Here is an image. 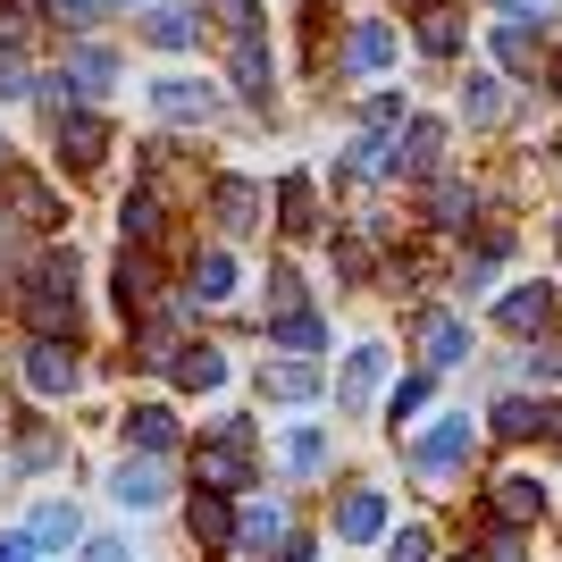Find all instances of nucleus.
<instances>
[{"label": "nucleus", "instance_id": "nucleus-36", "mask_svg": "<svg viewBox=\"0 0 562 562\" xmlns=\"http://www.w3.org/2000/svg\"><path fill=\"white\" fill-rule=\"evenodd\" d=\"M269 336H278L285 352H319V345H328V319H311V311H294V319H278Z\"/></svg>", "mask_w": 562, "mask_h": 562}, {"label": "nucleus", "instance_id": "nucleus-14", "mask_svg": "<svg viewBox=\"0 0 562 562\" xmlns=\"http://www.w3.org/2000/svg\"><path fill=\"white\" fill-rule=\"evenodd\" d=\"M378 529H386V495H378V487H352L345 504H336V538H352V546H370Z\"/></svg>", "mask_w": 562, "mask_h": 562}, {"label": "nucleus", "instance_id": "nucleus-8", "mask_svg": "<svg viewBox=\"0 0 562 562\" xmlns=\"http://www.w3.org/2000/svg\"><path fill=\"white\" fill-rule=\"evenodd\" d=\"M211 218L227 235H252L260 227V186L252 177H211Z\"/></svg>", "mask_w": 562, "mask_h": 562}, {"label": "nucleus", "instance_id": "nucleus-27", "mask_svg": "<svg viewBox=\"0 0 562 562\" xmlns=\"http://www.w3.org/2000/svg\"><path fill=\"white\" fill-rule=\"evenodd\" d=\"M470 211H479V193H470V186H437V193H428V227H446V235H462Z\"/></svg>", "mask_w": 562, "mask_h": 562}, {"label": "nucleus", "instance_id": "nucleus-52", "mask_svg": "<svg viewBox=\"0 0 562 562\" xmlns=\"http://www.w3.org/2000/svg\"><path fill=\"white\" fill-rule=\"evenodd\" d=\"M546 437H562V403H554V420H546Z\"/></svg>", "mask_w": 562, "mask_h": 562}, {"label": "nucleus", "instance_id": "nucleus-15", "mask_svg": "<svg viewBox=\"0 0 562 562\" xmlns=\"http://www.w3.org/2000/svg\"><path fill=\"white\" fill-rule=\"evenodd\" d=\"M9 211H18L25 227H59V218H68L59 202H50V186H43V177H25V168H9Z\"/></svg>", "mask_w": 562, "mask_h": 562}, {"label": "nucleus", "instance_id": "nucleus-4", "mask_svg": "<svg viewBox=\"0 0 562 562\" xmlns=\"http://www.w3.org/2000/svg\"><path fill=\"white\" fill-rule=\"evenodd\" d=\"M25 386H34L43 403L76 395V345L68 336H34V345H25Z\"/></svg>", "mask_w": 562, "mask_h": 562}, {"label": "nucleus", "instance_id": "nucleus-32", "mask_svg": "<svg viewBox=\"0 0 562 562\" xmlns=\"http://www.w3.org/2000/svg\"><path fill=\"white\" fill-rule=\"evenodd\" d=\"M462 117H470V126H504V85H495V76H470Z\"/></svg>", "mask_w": 562, "mask_h": 562}, {"label": "nucleus", "instance_id": "nucleus-17", "mask_svg": "<svg viewBox=\"0 0 562 562\" xmlns=\"http://www.w3.org/2000/svg\"><path fill=\"white\" fill-rule=\"evenodd\" d=\"M235 546H252V554L285 546V504H269V495H260V504H244V513H235Z\"/></svg>", "mask_w": 562, "mask_h": 562}, {"label": "nucleus", "instance_id": "nucleus-18", "mask_svg": "<svg viewBox=\"0 0 562 562\" xmlns=\"http://www.w3.org/2000/svg\"><path fill=\"white\" fill-rule=\"evenodd\" d=\"M437 160H446V126H437V117H420V126L403 135L395 168H403V177H437Z\"/></svg>", "mask_w": 562, "mask_h": 562}, {"label": "nucleus", "instance_id": "nucleus-42", "mask_svg": "<svg viewBox=\"0 0 562 562\" xmlns=\"http://www.w3.org/2000/svg\"><path fill=\"white\" fill-rule=\"evenodd\" d=\"M269 311H278V319H294V311H303V278H294V269H278V278H269Z\"/></svg>", "mask_w": 562, "mask_h": 562}, {"label": "nucleus", "instance_id": "nucleus-10", "mask_svg": "<svg viewBox=\"0 0 562 562\" xmlns=\"http://www.w3.org/2000/svg\"><path fill=\"white\" fill-rule=\"evenodd\" d=\"M395 59V25L386 18H352V34H345V76H378Z\"/></svg>", "mask_w": 562, "mask_h": 562}, {"label": "nucleus", "instance_id": "nucleus-53", "mask_svg": "<svg viewBox=\"0 0 562 562\" xmlns=\"http://www.w3.org/2000/svg\"><path fill=\"white\" fill-rule=\"evenodd\" d=\"M412 9H446V0H412Z\"/></svg>", "mask_w": 562, "mask_h": 562}, {"label": "nucleus", "instance_id": "nucleus-28", "mask_svg": "<svg viewBox=\"0 0 562 562\" xmlns=\"http://www.w3.org/2000/svg\"><path fill=\"white\" fill-rule=\"evenodd\" d=\"M235 93L252 101V110L269 101V50H260V43H235Z\"/></svg>", "mask_w": 562, "mask_h": 562}, {"label": "nucleus", "instance_id": "nucleus-47", "mask_svg": "<svg viewBox=\"0 0 562 562\" xmlns=\"http://www.w3.org/2000/svg\"><path fill=\"white\" fill-rule=\"evenodd\" d=\"M395 117H403V101H395V93H378L370 110H361V126H395Z\"/></svg>", "mask_w": 562, "mask_h": 562}, {"label": "nucleus", "instance_id": "nucleus-29", "mask_svg": "<svg viewBox=\"0 0 562 562\" xmlns=\"http://www.w3.org/2000/svg\"><path fill=\"white\" fill-rule=\"evenodd\" d=\"M193 294H202V303H235V260L202 252V260H193Z\"/></svg>", "mask_w": 562, "mask_h": 562}, {"label": "nucleus", "instance_id": "nucleus-41", "mask_svg": "<svg viewBox=\"0 0 562 562\" xmlns=\"http://www.w3.org/2000/svg\"><path fill=\"white\" fill-rule=\"evenodd\" d=\"M495 59H504V68H529V59H538L529 25H504V34H495Z\"/></svg>", "mask_w": 562, "mask_h": 562}, {"label": "nucleus", "instance_id": "nucleus-33", "mask_svg": "<svg viewBox=\"0 0 562 562\" xmlns=\"http://www.w3.org/2000/svg\"><path fill=\"white\" fill-rule=\"evenodd\" d=\"M420 50L428 59H453V50H462V18H453V9H428L420 18Z\"/></svg>", "mask_w": 562, "mask_h": 562}, {"label": "nucleus", "instance_id": "nucleus-13", "mask_svg": "<svg viewBox=\"0 0 562 562\" xmlns=\"http://www.w3.org/2000/svg\"><path fill=\"white\" fill-rule=\"evenodd\" d=\"M278 227L285 235H319V186H311V168H294L278 186Z\"/></svg>", "mask_w": 562, "mask_h": 562}, {"label": "nucleus", "instance_id": "nucleus-37", "mask_svg": "<svg viewBox=\"0 0 562 562\" xmlns=\"http://www.w3.org/2000/svg\"><path fill=\"white\" fill-rule=\"evenodd\" d=\"M34 9H43L50 25H68V34H85V25H101V9H110V0H34Z\"/></svg>", "mask_w": 562, "mask_h": 562}, {"label": "nucleus", "instance_id": "nucleus-7", "mask_svg": "<svg viewBox=\"0 0 562 562\" xmlns=\"http://www.w3.org/2000/svg\"><path fill=\"white\" fill-rule=\"evenodd\" d=\"M151 110H160L168 126H202V117L218 110V93H211V85H193V76H160V85H151Z\"/></svg>", "mask_w": 562, "mask_h": 562}, {"label": "nucleus", "instance_id": "nucleus-34", "mask_svg": "<svg viewBox=\"0 0 562 562\" xmlns=\"http://www.w3.org/2000/svg\"><path fill=\"white\" fill-rule=\"evenodd\" d=\"M34 546H76V504H34Z\"/></svg>", "mask_w": 562, "mask_h": 562}, {"label": "nucleus", "instance_id": "nucleus-25", "mask_svg": "<svg viewBox=\"0 0 562 562\" xmlns=\"http://www.w3.org/2000/svg\"><path fill=\"white\" fill-rule=\"evenodd\" d=\"M278 462L294 470V479H319V470H328V437H319V428H294L278 446Z\"/></svg>", "mask_w": 562, "mask_h": 562}, {"label": "nucleus", "instance_id": "nucleus-5", "mask_svg": "<svg viewBox=\"0 0 562 562\" xmlns=\"http://www.w3.org/2000/svg\"><path fill=\"white\" fill-rule=\"evenodd\" d=\"M412 345H420L428 370H453V361H470V319L462 311H420V319H412Z\"/></svg>", "mask_w": 562, "mask_h": 562}, {"label": "nucleus", "instance_id": "nucleus-46", "mask_svg": "<svg viewBox=\"0 0 562 562\" xmlns=\"http://www.w3.org/2000/svg\"><path fill=\"white\" fill-rule=\"evenodd\" d=\"M25 85H34V76H25V59H18V50H0V101H18Z\"/></svg>", "mask_w": 562, "mask_h": 562}, {"label": "nucleus", "instance_id": "nucleus-45", "mask_svg": "<svg viewBox=\"0 0 562 562\" xmlns=\"http://www.w3.org/2000/svg\"><path fill=\"white\" fill-rule=\"evenodd\" d=\"M386 562H428V529H395V546H386Z\"/></svg>", "mask_w": 562, "mask_h": 562}, {"label": "nucleus", "instance_id": "nucleus-48", "mask_svg": "<svg viewBox=\"0 0 562 562\" xmlns=\"http://www.w3.org/2000/svg\"><path fill=\"white\" fill-rule=\"evenodd\" d=\"M85 554H93V562H135V546H126V538H93Z\"/></svg>", "mask_w": 562, "mask_h": 562}, {"label": "nucleus", "instance_id": "nucleus-9", "mask_svg": "<svg viewBox=\"0 0 562 562\" xmlns=\"http://www.w3.org/2000/svg\"><path fill=\"white\" fill-rule=\"evenodd\" d=\"M110 294H117V311H126V319H143V311H151V294H160V269H151V252H117V278H110Z\"/></svg>", "mask_w": 562, "mask_h": 562}, {"label": "nucleus", "instance_id": "nucleus-40", "mask_svg": "<svg viewBox=\"0 0 562 562\" xmlns=\"http://www.w3.org/2000/svg\"><path fill=\"white\" fill-rule=\"evenodd\" d=\"M370 269H378V252L361 244V235H345V244H336V278H352V285H361Z\"/></svg>", "mask_w": 562, "mask_h": 562}, {"label": "nucleus", "instance_id": "nucleus-2", "mask_svg": "<svg viewBox=\"0 0 562 562\" xmlns=\"http://www.w3.org/2000/svg\"><path fill=\"white\" fill-rule=\"evenodd\" d=\"M76 260L59 252L50 269H34V285H25V319H34V336H68L76 328Z\"/></svg>", "mask_w": 562, "mask_h": 562}, {"label": "nucleus", "instance_id": "nucleus-1", "mask_svg": "<svg viewBox=\"0 0 562 562\" xmlns=\"http://www.w3.org/2000/svg\"><path fill=\"white\" fill-rule=\"evenodd\" d=\"M252 446H260V428L252 420H211V437L193 446V487H252Z\"/></svg>", "mask_w": 562, "mask_h": 562}, {"label": "nucleus", "instance_id": "nucleus-21", "mask_svg": "<svg viewBox=\"0 0 562 562\" xmlns=\"http://www.w3.org/2000/svg\"><path fill=\"white\" fill-rule=\"evenodd\" d=\"M126 437H135L143 453H168L177 446V412H168V403H135V412H126Z\"/></svg>", "mask_w": 562, "mask_h": 562}, {"label": "nucleus", "instance_id": "nucleus-31", "mask_svg": "<svg viewBox=\"0 0 562 562\" xmlns=\"http://www.w3.org/2000/svg\"><path fill=\"white\" fill-rule=\"evenodd\" d=\"M378 168H395V151H386V126H361V143L345 151V177H378Z\"/></svg>", "mask_w": 562, "mask_h": 562}, {"label": "nucleus", "instance_id": "nucleus-44", "mask_svg": "<svg viewBox=\"0 0 562 562\" xmlns=\"http://www.w3.org/2000/svg\"><path fill=\"white\" fill-rule=\"evenodd\" d=\"M420 403H428V378H403L395 395H386V420H403V412H420Z\"/></svg>", "mask_w": 562, "mask_h": 562}, {"label": "nucleus", "instance_id": "nucleus-11", "mask_svg": "<svg viewBox=\"0 0 562 562\" xmlns=\"http://www.w3.org/2000/svg\"><path fill=\"white\" fill-rule=\"evenodd\" d=\"M193 546H211V554H235V504H227V495H218V487H202V495H193Z\"/></svg>", "mask_w": 562, "mask_h": 562}, {"label": "nucleus", "instance_id": "nucleus-16", "mask_svg": "<svg viewBox=\"0 0 562 562\" xmlns=\"http://www.w3.org/2000/svg\"><path fill=\"white\" fill-rule=\"evenodd\" d=\"M110 495H117V504H135V513H151V504L168 495V470H160V462H117Z\"/></svg>", "mask_w": 562, "mask_h": 562}, {"label": "nucleus", "instance_id": "nucleus-38", "mask_svg": "<svg viewBox=\"0 0 562 562\" xmlns=\"http://www.w3.org/2000/svg\"><path fill=\"white\" fill-rule=\"evenodd\" d=\"M202 9L218 18V34H227V43H252V18H260L252 0H202Z\"/></svg>", "mask_w": 562, "mask_h": 562}, {"label": "nucleus", "instance_id": "nucleus-19", "mask_svg": "<svg viewBox=\"0 0 562 562\" xmlns=\"http://www.w3.org/2000/svg\"><path fill=\"white\" fill-rule=\"evenodd\" d=\"M538 513H546V487L529 470H504L495 479V520H538Z\"/></svg>", "mask_w": 562, "mask_h": 562}, {"label": "nucleus", "instance_id": "nucleus-35", "mask_svg": "<svg viewBox=\"0 0 562 562\" xmlns=\"http://www.w3.org/2000/svg\"><path fill=\"white\" fill-rule=\"evenodd\" d=\"M143 34H151L160 50H186V43H193V9H151V18H143Z\"/></svg>", "mask_w": 562, "mask_h": 562}, {"label": "nucleus", "instance_id": "nucleus-39", "mask_svg": "<svg viewBox=\"0 0 562 562\" xmlns=\"http://www.w3.org/2000/svg\"><path fill=\"white\" fill-rule=\"evenodd\" d=\"M18 462L25 470H50V462H59V428H25V437H18Z\"/></svg>", "mask_w": 562, "mask_h": 562}, {"label": "nucleus", "instance_id": "nucleus-23", "mask_svg": "<svg viewBox=\"0 0 562 562\" xmlns=\"http://www.w3.org/2000/svg\"><path fill=\"white\" fill-rule=\"evenodd\" d=\"M495 319H504L513 336H529V328H546V319H554V294H546V285H520V294H504V311H495Z\"/></svg>", "mask_w": 562, "mask_h": 562}, {"label": "nucleus", "instance_id": "nucleus-20", "mask_svg": "<svg viewBox=\"0 0 562 562\" xmlns=\"http://www.w3.org/2000/svg\"><path fill=\"white\" fill-rule=\"evenodd\" d=\"M168 378H177L186 395H211L218 378H227V361H218V345H186L177 361H168Z\"/></svg>", "mask_w": 562, "mask_h": 562}, {"label": "nucleus", "instance_id": "nucleus-51", "mask_svg": "<svg viewBox=\"0 0 562 562\" xmlns=\"http://www.w3.org/2000/svg\"><path fill=\"white\" fill-rule=\"evenodd\" d=\"M311 554H319L311 538H285V546H278V562H311Z\"/></svg>", "mask_w": 562, "mask_h": 562}, {"label": "nucleus", "instance_id": "nucleus-3", "mask_svg": "<svg viewBox=\"0 0 562 562\" xmlns=\"http://www.w3.org/2000/svg\"><path fill=\"white\" fill-rule=\"evenodd\" d=\"M470 446H479V428H470L462 412H446V420H437V428H428V437H420V446H412V470H420L428 487H446L453 470L470 462Z\"/></svg>", "mask_w": 562, "mask_h": 562}, {"label": "nucleus", "instance_id": "nucleus-24", "mask_svg": "<svg viewBox=\"0 0 562 562\" xmlns=\"http://www.w3.org/2000/svg\"><path fill=\"white\" fill-rule=\"evenodd\" d=\"M546 420H554V412H546L538 395H504L495 403V437H546Z\"/></svg>", "mask_w": 562, "mask_h": 562}, {"label": "nucleus", "instance_id": "nucleus-43", "mask_svg": "<svg viewBox=\"0 0 562 562\" xmlns=\"http://www.w3.org/2000/svg\"><path fill=\"white\" fill-rule=\"evenodd\" d=\"M520 378H538V386L562 378V345H529V352H520Z\"/></svg>", "mask_w": 562, "mask_h": 562}, {"label": "nucleus", "instance_id": "nucleus-26", "mask_svg": "<svg viewBox=\"0 0 562 562\" xmlns=\"http://www.w3.org/2000/svg\"><path fill=\"white\" fill-rule=\"evenodd\" d=\"M110 76H117V59H110L101 43H76V50H68V85H76V93H101Z\"/></svg>", "mask_w": 562, "mask_h": 562}, {"label": "nucleus", "instance_id": "nucleus-54", "mask_svg": "<svg viewBox=\"0 0 562 562\" xmlns=\"http://www.w3.org/2000/svg\"><path fill=\"white\" fill-rule=\"evenodd\" d=\"M554 93H562V68H554Z\"/></svg>", "mask_w": 562, "mask_h": 562}, {"label": "nucleus", "instance_id": "nucleus-6", "mask_svg": "<svg viewBox=\"0 0 562 562\" xmlns=\"http://www.w3.org/2000/svg\"><path fill=\"white\" fill-rule=\"evenodd\" d=\"M50 135H59V160H68V168H101V151H110V126H101L93 110L50 117Z\"/></svg>", "mask_w": 562, "mask_h": 562}, {"label": "nucleus", "instance_id": "nucleus-22", "mask_svg": "<svg viewBox=\"0 0 562 562\" xmlns=\"http://www.w3.org/2000/svg\"><path fill=\"white\" fill-rule=\"evenodd\" d=\"M260 395L269 403H311L319 395V370H311V361H278V370H260Z\"/></svg>", "mask_w": 562, "mask_h": 562}, {"label": "nucleus", "instance_id": "nucleus-49", "mask_svg": "<svg viewBox=\"0 0 562 562\" xmlns=\"http://www.w3.org/2000/svg\"><path fill=\"white\" fill-rule=\"evenodd\" d=\"M0 562H43V546L34 538H0Z\"/></svg>", "mask_w": 562, "mask_h": 562}, {"label": "nucleus", "instance_id": "nucleus-12", "mask_svg": "<svg viewBox=\"0 0 562 562\" xmlns=\"http://www.w3.org/2000/svg\"><path fill=\"white\" fill-rule=\"evenodd\" d=\"M378 386H386V352H378V345H352L336 403H345V412H370V395H378Z\"/></svg>", "mask_w": 562, "mask_h": 562}, {"label": "nucleus", "instance_id": "nucleus-50", "mask_svg": "<svg viewBox=\"0 0 562 562\" xmlns=\"http://www.w3.org/2000/svg\"><path fill=\"white\" fill-rule=\"evenodd\" d=\"M504 9H513V25H538L546 18V0H504Z\"/></svg>", "mask_w": 562, "mask_h": 562}, {"label": "nucleus", "instance_id": "nucleus-30", "mask_svg": "<svg viewBox=\"0 0 562 562\" xmlns=\"http://www.w3.org/2000/svg\"><path fill=\"white\" fill-rule=\"evenodd\" d=\"M117 227H126V244H151V235H160V193H151V186H143V193H126Z\"/></svg>", "mask_w": 562, "mask_h": 562}]
</instances>
